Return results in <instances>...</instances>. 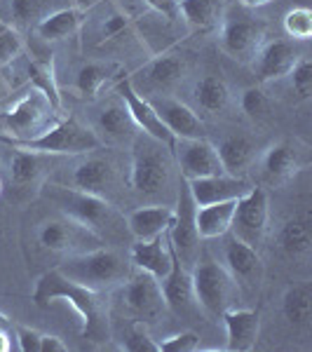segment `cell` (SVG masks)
Wrapping results in <instances>:
<instances>
[{"instance_id":"38","label":"cell","mask_w":312,"mask_h":352,"mask_svg":"<svg viewBox=\"0 0 312 352\" xmlns=\"http://www.w3.org/2000/svg\"><path fill=\"white\" fill-rule=\"evenodd\" d=\"M240 106L245 111L247 118L252 120H265L270 116V96L258 87H249L242 92V99H240Z\"/></svg>"},{"instance_id":"16","label":"cell","mask_w":312,"mask_h":352,"mask_svg":"<svg viewBox=\"0 0 312 352\" xmlns=\"http://www.w3.org/2000/svg\"><path fill=\"white\" fill-rule=\"evenodd\" d=\"M190 190V197L197 207L204 204H214V202H228L237 200L245 192H249L252 186L247 184L242 176H232V174H214V176H200V179H190L186 181Z\"/></svg>"},{"instance_id":"5","label":"cell","mask_w":312,"mask_h":352,"mask_svg":"<svg viewBox=\"0 0 312 352\" xmlns=\"http://www.w3.org/2000/svg\"><path fill=\"white\" fill-rule=\"evenodd\" d=\"M192 280V294H195V303L207 312L209 317H219L225 310L232 308V300L240 296L235 280L230 272L223 268V263L202 252L195 258V268L190 272Z\"/></svg>"},{"instance_id":"7","label":"cell","mask_w":312,"mask_h":352,"mask_svg":"<svg viewBox=\"0 0 312 352\" xmlns=\"http://www.w3.org/2000/svg\"><path fill=\"white\" fill-rule=\"evenodd\" d=\"M268 217H270L268 192H265V188H260V186H252L249 192L237 197L230 232L237 240L247 242L249 247L258 249V244L265 237V230H268Z\"/></svg>"},{"instance_id":"21","label":"cell","mask_w":312,"mask_h":352,"mask_svg":"<svg viewBox=\"0 0 312 352\" xmlns=\"http://www.w3.org/2000/svg\"><path fill=\"white\" fill-rule=\"evenodd\" d=\"M228 333V350L230 352H249L256 348L258 331H260V315L258 310H237L228 308L221 315Z\"/></svg>"},{"instance_id":"18","label":"cell","mask_w":312,"mask_h":352,"mask_svg":"<svg viewBox=\"0 0 312 352\" xmlns=\"http://www.w3.org/2000/svg\"><path fill=\"white\" fill-rule=\"evenodd\" d=\"M256 59H254V68L256 76L263 82H275L282 80L291 73V68L296 66L300 59L298 50L293 47V43L289 41H268L256 50Z\"/></svg>"},{"instance_id":"28","label":"cell","mask_w":312,"mask_h":352,"mask_svg":"<svg viewBox=\"0 0 312 352\" xmlns=\"http://www.w3.org/2000/svg\"><path fill=\"white\" fill-rule=\"evenodd\" d=\"M85 21V10L82 8H61L52 12L49 16L38 24L33 31L43 38V41L52 43V41H64V38L73 36Z\"/></svg>"},{"instance_id":"26","label":"cell","mask_w":312,"mask_h":352,"mask_svg":"<svg viewBox=\"0 0 312 352\" xmlns=\"http://www.w3.org/2000/svg\"><path fill=\"white\" fill-rule=\"evenodd\" d=\"M300 169L298 151L293 148L289 141H280V144L270 146L263 155V174L270 184H282V181L291 179Z\"/></svg>"},{"instance_id":"6","label":"cell","mask_w":312,"mask_h":352,"mask_svg":"<svg viewBox=\"0 0 312 352\" xmlns=\"http://www.w3.org/2000/svg\"><path fill=\"white\" fill-rule=\"evenodd\" d=\"M169 148L148 134H139L132 146V167H129V186L141 195H160L172 179V160Z\"/></svg>"},{"instance_id":"17","label":"cell","mask_w":312,"mask_h":352,"mask_svg":"<svg viewBox=\"0 0 312 352\" xmlns=\"http://www.w3.org/2000/svg\"><path fill=\"white\" fill-rule=\"evenodd\" d=\"M148 99L164 122V127L174 134V139H200L204 136V122L183 101L169 99V96H148Z\"/></svg>"},{"instance_id":"50","label":"cell","mask_w":312,"mask_h":352,"mask_svg":"<svg viewBox=\"0 0 312 352\" xmlns=\"http://www.w3.org/2000/svg\"><path fill=\"white\" fill-rule=\"evenodd\" d=\"M5 324H8V320H5V317L0 315V327H5Z\"/></svg>"},{"instance_id":"35","label":"cell","mask_w":312,"mask_h":352,"mask_svg":"<svg viewBox=\"0 0 312 352\" xmlns=\"http://www.w3.org/2000/svg\"><path fill=\"white\" fill-rule=\"evenodd\" d=\"M195 104L200 106L202 111L207 113H221L228 109L230 104V92H228V85H225L221 78L216 76H204L200 82L195 85Z\"/></svg>"},{"instance_id":"3","label":"cell","mask_w":312,"mask_h":352,"mask_svg":"<svg viewBox=\"0 0 312 352\" xmlns=\"http://www.w3.org/2000/svg\"><path fill=\"white\" fill-rule=\"evenodd\" d=\"M59 272L76 285L101 294L122 285L132 275V263H129V256L124 258L118 249L94 247L87 252L68 254L64 263H59Z\"/></svg>"},{"instance_id":"36","label":"cell","mask_w":312,"mask_h":352,"mask_svg":"<svg viewBox=\"0 0 312 352\" xmlns=\"http://www.w3.org/2000/svg\"><path fill=\"white\" fill-rule=\"evenodd\" d=\"M282 312L291 324H308L312 315V287L308 282L287 289L282 298Z\"/></svg>"},{"instance_id":"52","label":"cell","mask_w":312,"mask_h":352,"mask_svg":"<svg viewBox=\"0 0 312 352\" xmlns=\"http://www.w3.org/2000/svg\"><path fill=\"white\" fill-rule=\"evenodd\" d=\"M0 190H3V186H0Z\"/></svg>"},{"instance_id":"12","label":"cell","mask_w":312,"mask_h":352,"mask_svg":"<svg viewBox=\"0 0 312 352\" xmlns=\"http://www.w3.org/2000/svg\"><path fill=\"white\" fill-rule=\"evenodd\" d=\"M118 92H120L122 101H124V109H127L129 118L134 120L136 127H139L144 134H148L151 139L160 141V144H164L169 151H172L174 144H177V139H174V134L164 127V122L160 120V116L155 113V109H153L148 96H141L139 89L134 87V82L129 80V78L120 80Z\"/></svg>"},{"instance_id":"31","label":"cell","mask_w":312,"mask_h":352,"mask_svg":"<svg viewBox=\"0 0 312 352\" xmlns=\"http://www.w3.org/2000/svg\"><path fill=\"white\" fill-rule=\"evenodd\" d=\"M28 78H31L33 87L45 94L49 106H52L56 113H61V92L54 78L52 54H43V56H38V59L28 61Z\"/></svg>"},{"instance_id":"27","label":"cell","mask_w":312,"mask_h":352,"mask_svg":"<svg viewBox=\"0 0 312 352\" xmlns=\"http://www.w3.org/2000/svg\"><path fill=\"white\" fill-rule=\"evenodd\" d=\"M216 153H219L223 172L237 176L249 167V162L254 160V153L256 151H254V141L249 139V136L232 134V136H225L216 146Z\"/></svg>"},{"instance_id":"13","label":"cell","mask_w":312,"mask_h":352,"mask_svg":"<svg viewBox=\"0 0 312 352\" xmlns=\"http://www.w3.org/2000/svg\"><path fill=\"white\" fill-rule=\"evenodd\" d=\"M172 151L177 155L181 179L190 181L200 179V176L223 174L216 146L212 141H207V136H200V139H177Z\"/></svg>"},{"instance_id":"32","label":"cell","mask_w":312,"mask_h":352,"mask_svg":"<svg viewBox=\"0 0 312 352\" xmlns=\"http://www.w3.org/2000/svg\"><path fill=\"white\" fill-rule=\"evenodd\" d=\"M64 8V0H12L10 16L16 28H36L45 16Z\"/></svg>"},{"instance_id":"24","label":"cell","mask_w":312,"mask_h":352,"mask_svg":"<svg viewBox=\"0 0 312 352\" xmlns=\"http://www.w3.org/2000/svg\"><path fill=\"white\" fill-rule=\"evenodd\" d=\"M139 76H144L146 87L153 92H162V89L174 87L177 82L183 80L186 76V61L179 54H160L151 61L146 68H141Z\"/></svg>"},{"instance_id":"4","label":"cell","mask_w":312,"mask_h":352,"mask_svg":"<svg viewBox=\"0 0 312 352\" xmlns=\"http://www.w3.org/2000/svg\"><path fill=\"white\" fill-rule=\"evenodd\" d=\"M0 141L10 148L41 153V155H89L104 146L99 134L78 122L76 118H64V120L49 124L43 134L33 136V139H12V136L3 134Z\"/></svg>"},{"instance_id":"37","label":"cell","mask_w":312,"mask_h":352,"mask_svg":"<svg viewBox=\"0 0 312 352\" xmlns=\"http://www.w3.org/2000/svg\"><path fill=\"white\" fill-rule=\"evenodd\" d=\"M96 124H99V132H104L113 141L129 139V136H134V129H136V124L132 118H129L124 104H109L99 113Z\"/></svg>"},{"instance_id":"15","label":"cell","mask_w":312,"mask_h":352,"mask_svg":"<svg viewBox=\"0 0 312 352\" xmlns=\"http://www.w3.org/2000/svg\"><path fill=\"white\" fill-rule=\"evenodd\" d=\"M38 240L45 249L49 252H61V254H78V249L87 244L89 249H94L92 244H99L101 240L94 235L92 230H87L85 226L76 223L71 219L64 221H45L38 230Z\"/></svg>"},{"instance_id":"9","label":"cell","mask_w":312,"mask_h":352,"mask_svg":"<svg viewBox=\"0 0 312 352\" xmlns=\"http://www.w3.org/2000/svg\"><path fill=\"white\" fill-rule=\"evenodd\" d=\"M56 111L49 106L45 94L33 87L8 113H3V127L5 132H10L5 136H12V139H33V136L43 134L49 127L47 120Z\"/></svg>"},{"instance_id":"33","label":"cell","mask_w":312,"mask_h":352,"mask_svg":"<svg viewBox=\"0 0 312 352\" xmlns=\"http://www.w3.org/2000/svg\"><path fill=\"white\" fill-rule=\"evenodd\" d=\"M115 73H120V64H104V61H92V64H85L80 71H78L76 78V89L78 94L85 96V99H96L106 82L111 80Z\"/></svg>"},{"instance_id":"48","label":"cell","mask_w":312,"mask_h":352,"mask_svg":"<svg viewBox=\"0 0 312 352\" xmlns=\"http://www.w3.org/2000/svg\"><path fill=\"white\" fill-rule=\"evenodd\" d=\"M12 350V338L5 331V327H0V352H10Z\"/></svg>"},{"instance_id":"42","label":"cell","mask_w":312,"mask_h":352,"mask_svg":"<svg viewBox=\"0 0 312 352\" xmlns=\"http://www.w3.org/2000/svg\"><path fill=\"white\" fill-rule=\"evenodd\" d=\"M21 50H24V41H21L19 31L8 24L0 31V66L16 59L21 54Z\"/></svg>"},{"instance_id":"25","label":"cell","mask_w":312,"mask_h":352,"mask_svg":"<svg viewBox=\"0 0 312 352\" xmlns=\"http://www.w3.org/2000/svg\"><path fill=\"white\" fill-rule=\"evenodd\" d=\"M235 204L237 200H228V202H214V204L197 207L195 209L197 235H200L202 240H216V237H223L225 232H230Z\"/></svg>"},{"instance_id":"23","label":"cell","mask_w":312,"mask_h":352,"mask_svg":"<svg viewBox=\"0 0 312 352\" xmlns=\"http://www.w3.org/2000/svg\"><path fill=\"white\" fill-rule=\"evenodd\" d=\"M115 164L109 157H87L73 172V188L92 192V195H104L115 186Z\"/></svg>"},{"instance_id":"51","label":"cell","mask_w":312,"mask_h":352,"mask_svg":"<svg viewBox=\"0 0 312 352\" xmlns=\"http://www.w3.org/2000/svg\"><path fill=\"white\" fill-rule=\"evenodd\" d=\"M5 26H8V24H5V21H0V31H3Z\"/></svg>"},{"instance_id":"49","label":"cell","mask_w":312,"mask_h":352,"mask_svg":"<svg viewBox=\"0 0 312 352\" xmlns=\"http://www.w3.org/2000/svg\"><path fill=\"white\" fill-rule=\"evenodd\" d=\"M245 8H263V5H270L272 0H240Z\"/></svg>"},{"instance_id":"8","label":"cell","mask_w":312,"mask_h":352,"mask_svg":"<svg viewBox=\"0 0 312 352\" xmlns=\"http://www.w3.org/2000/svg\"><path fill=\"white\" fill-rule=\"evenodd\" d=\"M221 263L235 280L240 294H256L263 282V261L258 252L247 242L237 240L232 232H225L221 244Z\"/></svg>"},{"instance_id":"41","label":"cell","mask_w":312,"mask_h":352,"mask_svg":"<svg viewBox=\"0 0 312 352\" xmlns=\"http://www.w3.org/2000/svg\"><path fill=\"white\" fill-rule=\"evenodd\" d=\"M291 87L293 92H296L300 99H308L310 92H312V64L310 59H305V56H300L296 61V66L291 68Z\"/></svg>"},{"instance_id":"46","label":"cell","mask_w":312,"mask_h":352,"mask_svg":"<svg viewBox=\"0 0 312 352\" xmlns=\"http://www.w3.org/2000/svg\"><path fill=\"white\" fill-rule=\"evenodd\" d=\"M151 10L160 12L162 16H167L169 21H174L179 16V3L177 0H144Z\"/></svg>"},{"instance_id":"29","label":"cell","mask_w":312,"mask_h":352,"mask_svg":"<svg viewBox=\"0 0 312 352\" xmlns=\"http://www.w3.org/2000/svg\"><path fill=\"white\" fill-rule=\"evenodd\" d=\"M179 14L190 26L209 31L225 16V0H179Z\"/></svg>"},{"instance_id":"34","label":"cell","mask_w":312,"mask_h":352,"mask_svg":"<svg viewBox=\"0 0 312 352\" xmlns=\"http://www.w3.org/2000/svg\"><path fill=\"white\" fill-rule=\"evenodd\" d=\"M45 155L41 153H31V151H19L12 148L10 155V179L16 188H26V186L38 184L43 169H45Z\"/></svg>"},{"instance_id":"14","label":"cell","mask_w":312,"mask_h":352,"mask_svg":"<svg viewBox=\"0 0 312 352\" xmlns=\"http://www.w3.org/2000/svg\"><path fill=\"white\" fill-rule=\"evenodd\" d=\"M265 38V26L258 19L252 16H235L223 24L221 31V47L225 54H230L232 59L247 61L256 54V50L263 45Z\"/></svg>"},{"instance_id":"2","label":"cell","mask_w":312,"mask_h":352,"mask_svg":"<svg viewBox=\"0 0 312 352\" xmlns=\"http://www.w3.org/2000/svg\"><path fill=\"white\" fill-rule=\"evenodd\" d=\"M41 195L49 204H54L66 219L76 221L92 230L99 240H113L127 230V221L113 204H109L101 195H92L78 188H66L59 184H45Z\"/></svg>"},{"instance_id":"11","label":"cell","mask_w":312,"mask_h":352,"mask_svg":"<svg viewBox=\"0 0 312 352\" xmlns=\"http://www.w3.org/2000/svg\"><path fill=\"white\" fill-rule=\"evenodd\" d=\"M120 298H122L124 308L139 317V322L153 320V317H157L167 308L162 298L160 280H155V277L144 270H139L136 275H129L127 280L122 282Z\"/></svg>"},{"instance_id":"19","label":"cell","mask_w":312,"mask_h":352,"mask_svg":"<svg viewBox=\"0 0 312 352\" xmlns=\"http://www.w3.org/2000/svg\"><path fill=\"white\" fill-rule=\"evenodd\" d=\"M129 263L136 270H144L155 280H162L172 265V244H169L167 232L157 235L153 240H136L129 249Z\"/></svg>"},{"instance_id":"30","label":"cell","mask_w":312,"mask_h":352,"mask_svg":"<svg viewBox=\"0 0 312 352\" xmlns=\"http://www.w3.org/2000/svg\"><path fill=\"white\" fill-rule=\"evenodd\" d=\"M310 244H312L310 223L300 217L287 219L285 223L280 226V230H277V249L289 258H296V256L308 254Z\"/></svg>"},{"instance_id":"1","label":"cell","mask_w":312,"mask_h":352,"mask_svg":"<svg viewBox=\"0 0 312 352\" xmlns=\"http://www.w3.org/2000/svg\"><path fill=\"white\" fill-rule=\"evenodd\" d=\"M54 300H64L78 312L82 327L80 333L92 343H109L111 324H109V305L101 298L99 292L76 285L66 275H61L59 268L47 270L33 289V303L38 308H47Z\"/></svg>"},{"instance_id":"47","label":"cell","mask_w":312,"mask_h":352,"mask_svg":"<svg viewBox=\"0 0 312 352\" xmlns=\"http://www.w3.org/2000/svg\"><path fill=\"white\" fill-rule=\"evenodd\" d=\"M66 350H68V345L59 336H45L43 333L41 352H66Z\"/></svg>"},{"instance_id":"53","label":"cell","mask_w":312,"mask_h":352,"mask_svg":"<svg viewBox=\"0 0 312 352\" xmlns=\"http://www.w3.org/2000/svg\"><path fill=\"white\" fill-rule=\"evenodd\" d=\"M177 3H179V0H177Z\"/></svg>"},{"instance_id":"45","label":"cell","mask_w":312,"mask_h":352,"mask_svg":"<svg viewBox=\"0 0 312 352\" xmlns=\"http://www.w3.org/2000/svg\"><path fill=\"white\" fill-rule=\"evenodd\" d=\"M129 24H132V19H129L127 14H122V12L111 14L104 24V38L106 41H115V38H120L122 33L127 31Z\"/></svg>"},{"instance_id":"20","label":"cell","mask_w":312,"mask_h":352,"mask_svg":"<svg viewBox=\"0 0 312 352\" xmlns=\"http://www.w3.org/2000/svg\"><path fill=\"white\" fill-rule=\"evenodd\" d=\"M160 289H162V298L164 305L169 310L179 312H188L195 308V294H192V280H190V272L186 270V265L181 263V258L177 256L172 247V265H169V272L160 280Z\"/></svg>"},{"instance_id":"43","label":"cell","mask_w":312,"mask_h":352,"mask_svg":"<svg viewBox=\"0 0 312 352\" xmlns=\"http://www.w3.org/2000/svg\"><path fill=\"white\" fill-rule=\"evenodd\" d=\"M200 350V336L195 331H181L164 338L160 343V352H195Z\"/></svg>"},{"instance_id":"40","label":"cell","mask_w":312,"mask_h":352,"mask_svg":"<svg viewBox=\"0 0 312 352\" xmlns=\"http://www.w3.org/2000/svg\"><path fill=\"white\" fill-rule=\"evenodd\" d=\"M120 348L127 352H160V343H155V338L148 333L144 322H136V324H132V329L124 333Z\"/></svg>"},{"instance_id":"10","label":"cell","mask_w":312,"mask_h":352,"mask_svg":"<svg viewBox=\"0 0 312 352\" xmlns=\"http://www.w3.org/2000/svg\"><path fill=\"white\" fill-rule=\"evenodd\" d=\"M195 209L197 204L192 202L190 190L186 179L181 181V188H179V197H177V209H174V221L167 230L169 244L174 247L177 256L181 258V263H195L197 258V228H195Z\"/></svg>"},{"instance_id":"22","label":"cell","mask_w":312,"mask_h":352,"mask_svg":"<svg viewBox=\"0 0 312 352\" xmlns=\"http://www.w3.org/2000/svg\"><path fill=\"white\" fill-rule=\"evenodd\" d=\"M174 221V209L167 204H148V207H136L127 217V230L136 240H153L164 235Z\"/></svg>"},{"instance_id":"39","label":"cell","mask_w":312,"mask_h":352,"mask_svg":"<svg viewBox=\"0 0 312 352\" xmlns=\"http://www.w3.org/2000/svg\"><path fill=\"white\" fill-rule=\"evenodd\" d=\"M285 31L293 41H310L312 38V12L308 8H293L285 14Z\"/></svg>"},{"instance_id":"44","label":"cell","mask_w":312,"mask_h":352,"mask_svg":"<svg viewBox=\"0 0 312 352\" xmlns=\"http://www.w3.org/2000/svg\"><path fill=\"white\" fill-rule=\"evenodd\" d=\"M43 333L28 327H16V343H19L21 352H41Z\"/></svg>"}]
</instances>
